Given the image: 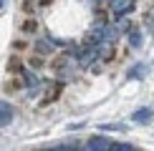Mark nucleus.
<instances>
[{"instance_id": "20e7f679", "label": "nucleus", "mask_w": 154, "mask_h": 151, "mask_svg": "<svg viewBox=\"0 0 154 151\" xmlns=\"http://www.w3.org/2000/svg\"><path fill=\"white\" fill-rule=\"evenodd\" d=\"M10 121H13V108H10V103H5V101H3V108H0V123L10 126Z\"/></svg>"}, {"instance_id": "f257e3e1", "label": "nucleus", "mask_w": 154, "mask_h": 151, "mask_svg": "<svg viewBox=\"0 0 154 151\" xmlns=\"http://www.w3.org/2000/svg\"><path fill=\"white\" fill-rule=\"evenodd\" d=\"M109 138L106 136H91L86 141V146H83V151H109Z\"/></svg>"}, {"instance_id": "6e6552de", "label": "nucleus", "mask_w": 154, "mask_h": 151, "mask_svg": "<svg viewBox=\"0 0 154 151\" xmlns=\"http://www.w3.org/2000/svg\"><path fill=\"white\" fill-rule=\"evenodd\" d=\"M144 68H146L144 63H139V68H134V71L129 73V78H137V76H142V71H144Z\"/></svg>"}, {"instance_id": "f03ea898", "label": "nucleus", "mask_w": 154, "mask_h": 151, "mask_svg": "<svg viewBox=\"0 0 154 151\" xmlns=\"http://www.w3.org/2000/svg\"><path fill=\"white\" fill-rule=\"evenodd\" d=\"M111 10H114V18H121L126 10H131V0H114Z\"/></svg>"}, {"instance_id": "7ed1b4c3", "label": "nucleus", "mask_w": 154, "mask_h": 151, "mask_svg": "<svg viewBox=\"0 0 154 151\" xmlns=\"http://www.w3.org/2000/svg\"><path fill=\"white\" fill-rule=\"evenodd\" d=\"M131 118L137 123H146V121H152V118H154V108H139V111H134Z\"/></svg>"}, {"instance_id": "1a4fd4ad", "label": "nucleus", "mask_w": 154, "mask_h": 151, "mask_svg": "<svg viewBox=\"0 0 154 151\" xmlns=\"http://www.w3.org/2000/svg\"><path fill=\"white\" fill-rule=\"evenodd\" d=\"M0 3H3V8H5V5H8V0H0Z\"/></svg>"}, {"instance_id": "0eeeda50", "label": "nucleus", "mask_w": 154, "mask_h": 151, "mask_svg": "<svg viewBox=\"0 0 154 151\" xmlns=\"http://www.w3.org/2000/svg\"><path fill=\"white\" fill-rule=\"evenodd\" d=\"M51 151H79V146H76V144H63V146H56Z\"/></svg>"}, {"instance_id": "423d86ee", "label": "nucleus", "mask_w": 154, "mask_h": 151, "mask_svg": "<svg viewBox=\"0 0 154 151\" xmlns=\"http://www.w3.org/2000/svg\"><path fill=\"white\" fill-rule=\"evenodd\" d=\"M109 151H134V146L131 144H111Z\"/></svg>"}, {"instance_id": "39448f33", "label": "nucleus", "mask_w": 154, "mask_h": 151, "mask_svg": "<svg viewBox=\"0 0 154 151\" xmlns=\"http://www.w3.org/2000/svg\"><path fill=\"white\" fill-rule=\"evenodd\" d=\"M129 43L134 48H139V46H142V33H139V30H131V33H129Z\"/></svg>"}]
</instances>
